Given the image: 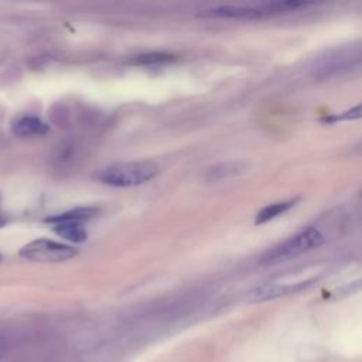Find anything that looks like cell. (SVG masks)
<instances>
[{"mask_svg": "<svg viewBox=\"0 0 362 362\" xmlns=\"http://www.w3.org/2000/svg\"><path fill=\"white\" fill-rule=\"evenodd\" d=\"M158 165L148 160L126 161L99 170L96 180L110 187L130 188L153 180L158 174Z\"/></svg>", "mask_w": 362, "mask_h": 362, "instance_id": "1", "label": "cell"}, {"mask_svg": "<svg viewBox=\"0 0 362 362\" xmlns=\"http://www.w3.org/2000/svg\"><path fill=\"white\" fill-rule=\"evenodd\" d=\"M324 243V236L317 228L304 229L294 236L277 243L276 246L266 250L260 257V264H277L294 259L314 247H318Z\"/></svg>", "mask_w": 362, "mask_h": 362, "instance_id": "2", "label": "cell"}, {"mask_svg": "<svg viewBox=\"0 0 362 362\" xmlns=\"http://www.w3.org/2000/svg\"><path fill=\"white\" fill-rule=\"evenodd\" d=\"M78 255V250L69 245L40 238L20 249V256L33 262H65Z\"/></svg>", "mask_w": 362, "mask_h": 362, "instance_id": "3", "label": "cell"}, {"mask_svg": "<svg viewBox=\"0 0 362 362\" xmlns=\"http://www.w3.org/2000/svg\"><path fill=\"white\" fill-rule=\"evenodd\" d=\"M308 284H310L308 281H301V283H294V284H277V283L264 284V286L255 288L249 294V298L252 301H264V300H270V298H277L281 296H287V294L300 291L304 287H307Z\"/></svg>", "mask_w": 362, "mask_h": 362, "instance_id": "4", "label": "cell"}, {"mask_svg": "<svg viewBox=\"0 0 362 362\" xmlns=\"http://www.w3.org/2000/svg\"><path fill=\"white\" fill-rule=\"evenodd\" d=\"M49 132V126L35 116H23L13 124V133L18 137L42 136Z\"/></svg>", "mask_w": 362, "mask_h": 362, "instance_id": "5", "label": "cell"}, {"mask_svg": "<svg viewBox=\"0 0 362 362\" xmlns=\"http://www.w3.org/2000/svg\"><path fill=\"white\" fill-rule=\"evenodd\" d=\"M98 209L93 206H82V208H75L62 214H57L52 216L45 218V222L55 225V223H61V222H79L83 223L85 221L92 219L93 216H96Z\"/></svg>", "mask_w": 362, "mask_h": 362, "instance_id": "6", "label": "cell"}, {"mask_svg": "<svg viewBox=\"0 0 362 362\" xmlns=\"http://www.w3.org/2000/svg\"><path fill=\"white\" fill-rule=\"evenodd\" d=\"M52 230L58 236H61V238H64V239H66L69 242H74V243L85 242L86 236H88L83 225L79 223V222H61V223H55V225H52Z\"/></svg>", "mask_w": 362, "mask_h": 362, "instance_id": "7", "label": "cell"}, {"mask_svg": "<svg viewBox=\"0 0 362 362\" xmlns=\"http://www.w3.org/2000/svg\"><path fill=\"white\" fill-rule=\"evenodd\" d=\"M297 202V199H288V201H280V202H273V204H269L266 205L264 208H262L257 215H256V219L255 222L257 225L260 223H266L277 216H280L281 214L287 212L291 206H294V204Z\"/></svg>", "mask_w": 362, "mask_h": 362, "instance_id": "8", "label": "cell"}, {"mask_svg": "<svg viewBox=\"0 0 362 362\" xmlns=\"http://www.w3.org/2000/svg\"><path fill=\"white\" fill-rule=\"evenodd\" d=\"M243 170H245V167L242 163H222V164H218L208 170L206 180L208 181H219V180L236 175Z\"/></svg>", "mask_w": 362, "mask_h": 362, "instance_id": "9", "label": "cell"}, {"mask_svg": "<svg viewBox=\"0 0 362 362\" xmlns=\"http://www.w3.org/2000/svg\"><path fill=\"white\" fill-rule=\"evenodd\" d=\"M174 58L171 54H164V52H148V54H140L134 58L130 59L132 64L136 65H156V64H163L168 62Z\"/></svg>", "mask_w": 362, "mask_h": 362, "instance_id": "10", "label": "cell"}, {"mask_svg": "<svg viewBox=\"0 0 362 362\" xmlns=\"http://www.w3.org/2000/svg\"><path fill=\"white\" fill-rule=\"evenodd\" d=\"M361 117V106L356 105L354 109L345 112V113H341V115H334V116H329V117H324L322 120L324 122H337V120H351V119H359Z\"/></svg>", "mask_w": 362, "mask_h": 362, "instance_id": "11", "label": "cell"}, {"mask_svg": "<svg viewBox=\"0 0 362 362\" xmlns=\"http://www.w3.org/2000/svg\"><path fill=\"white\" fill-rule=\"evenodd\" d=\"M7 222H8V219L3 214H0V228H3Z\"/></svg>", "mask_w": 362, "mask_h": 362, "instance_id": "12", "label": "cell"}, {"mask_svg": "<svg viewBox=\"0 0 362 362\" xmlns=\"http://www.w3.org/2000/svg\"><path fill=\"white\" fill-rule=\"evenodd\" d=\"M0 260H1V256H0Z\"/></svg>", "mask_w": 362, "mask_h": 362, "instance_id": "13", "label": "cell"}]
</instances>
